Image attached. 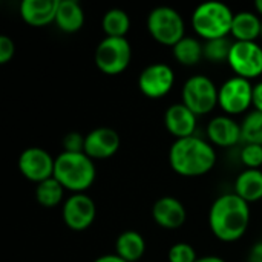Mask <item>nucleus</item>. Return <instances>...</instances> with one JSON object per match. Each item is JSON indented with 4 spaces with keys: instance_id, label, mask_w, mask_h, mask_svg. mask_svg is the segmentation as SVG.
<instances>
[{
    "instance_id": "9",
    "label": "nucleus",
    "mask_w": 262,
    "mask_h": 262,
    "mask_svg": "<svg viewBox=\"0 0 262 262\" xmlns=\"http://www.w3.org/2000/svg\"><path fill=\"white\" fill-rule=\"evenodd\" d=\"M227 63L238 77L256 78L262 75V48L256 41H233Z\"/></svg>"
},
{
    "instance_id": "11",
    "label": "nucleus",
    "mask_w": 262,
    "mask_h": 262,
    "mask_svg": "<svg viewBox=\"0 0 262 262\" xmlns=\"http://www.w3.org/2000/svg\"><path fill=\"white\" fill-rule=\"evenodd\" d=\"M61 216L71 230L83 232L95 221L97 207L92 198L86 193H74L63 203Z\"/></svg>"
},
{
    "instance_id": "13",
    "label": "nucleus",
    "mask_w": 262,
    "mask_h": 262,
    "mask_svg": "<svg viewBox=\"0 0 262 262\" xmlns=\"http://www.w3.org/2000/svg\"><path fill=\"white\" fill-rule=\"evenodd\" d=\"M120 135L111 127H97L86 135L84 154L92 160H107L120 149Z\"/></svg>"
},
{
    "instance_id": "7",
    "label": "nucleus",
    "mask_w": 262,
    "mask_h": 262,
    "mask_svg": "<svg viewBox=\"0 0 262 262\" xmlns=\"http://www.w3.org/2000/svg\"><path fill=\"white\" fill-rule=\"evenodd\" d=\"M220 89L206 75H193L183 86V104L196 117L210 114L218 104Z\"/></svg>"
},
{
    "instance_id": "2",
    "label": "nucleus",
    "mask_w": 262,
    "mask_h": 262,
    "mask_svg": "<svg viewBox=\"0 0 262 262\" xmlns=\"http://www.w3.org/2000/svg\"><path fill=\"white\" fill-rule=\"evenodd\" d=\"M169 163L175 173L195 178L209 173L216 163L213 144L193 135L175 140L169 150Z\"/></svg>"
},
{
    "instance_id": "14",
    "label": "nucleus",
    "mask_w": 262,
    "mask_h": 262,
    "mask_svg": "<svg viewBox=\"0 0 262 262\" xmlns=\"http://www.w3.org/2000/svg\"><path fill=\"white\" fill-rule=\"evenodd\" d=\"M154 221L167 230H175L184 226L187 220V212L184 204L173 196H163L155 201L152 207Z\"/></svg>"
},
{
    "instance_id": "12",
    "label": "nucleus",
    "mask_w": 262,
    "mask_h": 262,
    "mask_svg": "<svg viewBox=\"0 0 262 262\" xmlns=\"http://www.w3.org/2000/svg\"><path fill=\"white\" fill-rule=\"evenodd\" d=\"M175 83L173 69L166 63L146 66L138 77V88L147 98H161L170 92Z\"/></svg>"
},
{
    "instance_id": "28",
    "label": "nucleus",
    "mask_w": 262,
    "mask_h": 262,
    "mask_svg": "<svg viewBox=\"0 0 262 262\" xmlns=\"http://www.w3.org/2000/svg\"><path fill=\"white\" fill-rule=\"evenodd\" d=\"M169 262H196L198 256L195 249L187 243H178L169 250Z\"/></svg>"
},
{
    "instance_id": "22",
    "label": "nucleus",
    "mask_w": 262,
    "mask_h": 262,
    "mask_svg": "<svg viewBox=\"0 0 262 262\" xmlns=\"http://www.w3.org/2000/svg\"><path fill=\"white\" fill-rule=\"evenodd\" d=\"M173 57L180 64L195 66L204 58V45L195 37H183L173 48Z\"/></svg>"
},
{
    "instance_id": "8",
    "label": "nucleus",
    "mask_w": 262,
    "mask_h": 262,
    "mask_svg": "<svg viewBox=\"0 0 262 262\" xmlns=\"http://www.w3.org/2000/svg\"><path fill=\"white\" fill-rule=\"evenodd\" d=\"M218 106L226 115H239L253 106V84L243 77H232L226 80L218 94Z\"/></svg>"
},
{
    "instance_id": "36",
    "label": "nucleus",
    "mask_w": 262,
    "mask_h": 262,
    "mask_svg": "<svg viewBox=\"0 0 262 262\" xmlns=\"http://www.w3.org/2000/svg\"><path fill=\"white\" fill-rule=\"evenodd\" d=\"M261 37H262V28H261Z\"/></svg>"
},
{
    "instance_id": "32",
    "label": "nucleus",
    "mask_w": 262,
    "mask_h": 262,
    "mask_svg": "<svg viewBox=\"0 0 262 262\" xmlns=\"http://www.w3.org/2000/svg\"><path fill=\"white\" fill-rule=\"evenodd\" d=\"M249 262H262V241L256 243L250 253H249Z\"/></svg>"
},
{
    "instance_id": "35",
    "label": "nucleus",
    "mask_w": 262,
    "mask_h": 262,
    "mask_svg": "<svg viewBox=\"0 0 262 262\" xmlns=\"http://www.w3.org/2000/svg\"><path fill=\"white\" fill-rule=\"evenodd\" d=\"M255 9L258 11V15H262V0H256L255 2Z\"/></svg>"
},
{
    "instance_id": "6",
    "label": "nucleus",
    "mask_w": 262,
    "mask_h": 262,
    "mask_svg": "<svg viewBox=\"0 0 262 262\" xmlns=\"http://www.w3.org/2000/svg\"><path fill=\"white\" fill-rule=\"evenodd\" d=\"M95 64L106 75L126 71L132 58V48L126 37H104L95 49Z\"/></svg>"
},
{
    "instance_id": "21",
    "label": "nucleus",
    "mask_w": 262,
    "mask_h": 262,
    "mask_svg": "<svg viewBox=\"0 0 262 262\" xmlns=\"http://www.w3.org/2000/svg\"><path fill=\"white\" fill-rule=\"evenodd\" d=\"M115 250L117 255L126 262H138L146 252V241L141 233L135 230H126L117 238Z\"/></svg>"
},
{
    "instance_id": "4",
    "label": "nucleus",
    "mask_w": 262,
    "mask_h": 262,
    "mask_svg": "<svg viewBox=\"0 0 262 262\" xmlns=\"http://www.w3.org/2000/svg\"><path fill=\"white\" fill-rule=\"evenodd\" d=\"M233 11L221 2H206L195 8L192 14L193 31L206 41L224 38L232 32Z\"/></svg>"
},
{
    "instance_id": "33",
    "label": "nucleus",
    "mask_w": 262,
    "mask_h": 262,
    "mask_svg": "<svg viewBox=\"0 0 262 262\" xmlns=\"http://www.w3.org/2000/svg\"><path fill=\"white\" fill-rule=\"evenodd\" d=\"M94 262H126L123 258H120L117 253L115 255H103L100 258H97Z\"/></svg>"
},
{
    "instance_id": "1",
    "label": "nucleus",
    "mask_w": 262,
    "mask_h": 262,
    "mask_svg": "<svg viewBox=\"0 0 262 262\" xmlns=\"http://www.w3.org/2000/svg\"><path fill=\"white\" fill-rule=\"evenodd\" d=\"M250 224L249 203L236 193H224L218 196L209 212V226L212 233L223 243H235L241 239Z\"/></svg>"
},
{
    "instance_id": "10",
    "label": "nucleus",
    "mask_w": 262,
    "mask_h": 262,
    "mask_svg": "<svg viewBox=\"0 0 262 262\" xmlns=\"http://www.w3.org/2000/svg\"><path fill=\"white\" fill-rule=\"evenodd\" d=\"M54 166L55 158H52V155L41 147H28L18 157L20 173L35 184L52 178Z\"/></svg>"
},
{
    "instance_id": "18",
    "label": "nucleus",
    "mask_w": 262,
    "mask_h": 262,
    "mask_svg": "<svg viewBox=\"0 0 262 262\" xmlns=\"http://www.w3.org/2000/svg\"><path fill=\"white\" fill-rule=\"evenodd\" d=\"M54 23L60 31L66 34L80 31L84 25L83 8L75 0H58V8Z\"/></svg>"
},
{
    "instance_id": "34",
    "label": "nucleus",
    "mask_w": 262,
    "mask_h": 262,
    "mask_svg": "<svg viewBox=\"0 0 262 262\" xmlns=\"http://www.w3.org/2000/svg\"><path fill=\"white\" fill-rule=\"evenodd\" d=\"M196 262H226L223 258L220 256H203V258H198Z\"/></svg>"
},
{
    "instance_id": "31",
    "label": "nucleus",
    "mask_w": 262,
    "mask_h": 262,
    "mask_svg": "<svg viewBox=\"0 0 262 262\" xmlns=\"http://www.w3.org/2000/svg\"><path fill=\"white\" fill-rule=\"evenodd\" d=\"M253 107L262 112V81L253 86Z\"/></svg>"
},
{
    "instance_id": "27",
    "label": "nucleus",
    "mask_w": 262,
    "mask_h": 262,
    "mask_svg": "<svg viewBox=\"0 0 262 262\" xmlns=\"http://www.w3.org/2000/svg\"><path fill=\"white\" fill-rule=\"evenodd\" d=\"M239 158L247 169H259L262 166V144H246L241 149Z\"/></svg>"
},
{
    "instance_id": "19",
    "label": "nucleus",
    "mask_w": 262,
    "mask_h": 262,
    "mask_svg": "<svg viewBox=\"0 0 262 262\" xmlns=\"http://www.w3.org/2000/svg\"><path fill=\"white\" fill-rule=\"evenodd\" d=\"M262 20L256 12L252 11H239L233 17L232 32L235 41H256L261 37Z\"/></svg>"
},
{
    "instance_id": "20",
    "label": "nucleus",
    "mask_w": 262,
    "mask_h": 262,
    "mask_svg": "<svg viewBox=\"0 0 262 262\" xmlns=\"http://www.w3.org/2000/svg\"><path fill=\"white\" fill-rule=\"evenodd\" d=\"M235 193L246 203H256L262 200V170L246 169L236 177Z\"/></svg>"
},
{
    "instance_id": "16",
    "label": "nucleus",
    "mask_w": 262,
    "mask_h": 262,
    "mask_svg": "<svg viewBox=\"0 0 262 262\" xmlns=\"http://www.w3.org/2000/svg\"><path fill=\"white\" fill-rule=\"evenodd\" d=\"M58 0H23L20 3V17L34 28H43L54 23Z\"/></svg>"
},
{
    "instance_id": "29",
    "label": "nucleus",
    "mask_w": 262,
    "mask_h": 262,
    "mask_svg": "<svg viewBox=\"0 0 262 262\" xmlns=\"http://www.w3.org/2000/svg\"><path fill=\"white\" fill-rule=\"evenodd\" d=\"M84 140H86V137H83L78 132L68 134L63 138L64 152H84Z\"/></svg>"
},
{
    "instance_id": "24",
    "label": "nucleus",
    "mask_w": 262,
    "mask_h": 262,
    "mask_svg": "<svg viewBox=\"0 0 262 262\" xmlns=\"http://www.w3.org/2000/svg\"><path fill=\"white\" fill-rule=\"evenodd\" d=\"M64 198V187L52 177L35 187V200L43 207H57Z\"/></svg>"
},
{
    "instance_id": "25",
    "label": "nucleus",
    "mask_w": 262,
    "mask_h": 262,
    "mask_svg": "<svg viewBox=\"0 0 262 262\" xmlns=\"http://www.w3.org/2000/svg\"><path fill=\"white\" fill-rule=\"evenodd\" d=\"M241 141L246 144H262V112L252 111L241 123Z\"/></svg>"
},
{
    "instance_id": "5",
    "label": "nucleus",
    "mask_w": 262,
    "mask_h": 262,
    "mask_svg": "<svg viewBox=\"0 0 262 262\" xmlns=\"http://www.w3.org/2000/svg\"><path fill=\"white\" fill-rule=\"evenodd\" d=\"M147 29L152 38L164 46H175L186 32L183 15L170 6H157L147 15Z\"/></svg>"
},
{
    "instance_id": "3",
    "label": "nucleus",
    "mask_w": 262,
    "mask_h": 262,
    "mask_svg": "<svg viewBox=\"0 0 262 262\" xmlns=\"http://www.w3.org/2000/svg\"><path fill=\"white\" fill-rule=\"evenodd\" d=\"M97 177L94 160L84 152H61L55 158L54 178L72 193H84Z\"/></svg>"
},
{
    "instance_id": "30",
    "label": "nucleus",
    "mask_w": 262,
    "mask_h": 262,
    "mask_svg": "<svg viewBox=\"0 0 262 262\" xmlns=\"http://www.w3.org/2000/svg\"><path fill=\"white\" fill-rule=\"evenodd\" d=\"M15 52V45L8 35H0V63L6 64Z\"/></svg>"
},
{
    "instance_id": "15",
    "label": "nucleus",
    "mask_w": 262,
    "mask_h": 262,
    "mask_svg": "<svg viewBox=\"0 0 262 262\" xmlns=\"http://www.w3.org/2000/svg\"><path fill=\"white\" fill-rule=\"evenodd\" d=\"M196 115L183 103H177L167 107L164 114V126L175 140L189 138L196 130Z\"/></svg>"
},
{
    "instance_id": "17",
    "label": "nucleus",
    "mask_w": 262,
    "mask_h": 262,
    "mask_svg": "<svg viewBox=\"0 0 262 262\" xmlns=\"http://www.w3.org/2000/svg\"><path fill=\"white\" fill-rule=\"evenodd\" d=\"M207 135L212 144L230 147L241 141V124L229 115H220L209 121Z\"/></svg>"
},
{
    "instance_id": "23",
    "label": "nucleus",
    "mask_w": 262,
    "mask_h": 262,
    "mask_svg": "<svg viewBox=\"0 0 262 262\" xmlns=\"http://www.w3.org/2000/svg\"><path fill=\"white\" fill-rule=\"evenodd\" d=\"M101 26L106 37H124L130 28V18L126 11L112 8L103 15Z\"/></svg>"
},
{
    "instance_id": "26",
    "label": "nucleus",
    "mask_w": 262,
    "mask_h": 262,
    "mask_svg": "<svg viewBox=\"0 0 262 262\" xmlns=\"http://www.w3.org/2000/svg\"><path fill=\"white\" fill-rule=\"evenodd\" d=\"M232 41L224 37V38H215L209 40L204 43V58H207L212 63H221L227 61L232 49Z\"/></svg>"
}]
</instances>
